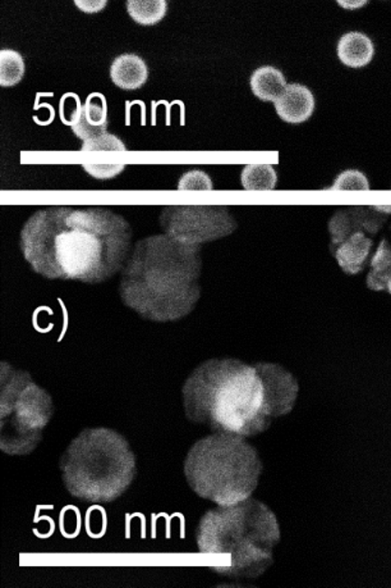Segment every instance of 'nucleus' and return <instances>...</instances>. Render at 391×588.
Listing matches in <instances>:
<instances>
[{
  "instance_id": "20",
  "label": "nucleus",
  "mask_w": 391,
  "mask_h": 588,
  "mask_svg": "<svg viewBox=\"0 0 391 588\" xmlns=\"http://www.w3.org/2000/svg\"><path fill=\"white\" fill-rule=\"evenodd\" d=\"M333 190L368 191L369 182L365 173L357 169H347L335 178Z\"/></svg>"
},
{
  "instance_id": "23",
  "label": "nucleus",
  "mask_w": 391,
  "mask_h": 588,
  "mask_svg": "<svg viewBox=\"0 0 391 588\" xmlns=\"http://www.w3.org/2000/svg\"><path fill=\"white\" fill-rule=\"evenodd\" d=\"M82 104L79 95L67 94L61 101V120L64 125L72 127L80 119Z\"/></svg>"
},
{
  "instance_id": "16",
  "label": "nucleus",
  "mask_w": 391,
  "mask_h": 588,
  "mask_svg": "<svg viewBox=\"0 0 391 588\" xmlns=\"http://www.w3.org/2000/svg\"><path fill=\"white\" fill-rule=\"evenodd\" d=\"M390 277L391 244L387 240H383L371 261V271L367 275L368 289L375 291L386 290Z\"/></svg>"
},
{
  "instance_id": "13",
  "label": "nucleus",
  "mask_w": 391,
  "mask_h": 588,
  "mask_svg": "<svg viewBox=\"0 0 391 588\" xmlns=\"http://www.w3.org/2000/svg\"><path fill=\"white\" fill-rule=\"evenodd\" d=\"M374 53V43L361 33L346 34L338 44V57L348 67L367 66Z\"/></svg>"
},
{
  "instance_id": "24",
  "label": "nucleus",
  "mask_w": 391,
  "mask_h": 588,
  "mask_svg": "<svg viewBox=\"0 0 391 588\" xmlns=\"http://www.w3.org/2000/svg\"><path fill=\"white\" fill-rule=\"evenodd\" d=\"M82 169H85L89 175L98 179H110L117 178L123 169H126V164H82Z\"/></svg>"
},
{
  "instance_id": "21",
  "label": "nucleus",
  "mask_w": 391,
  "mask_h": 588,
  "mask_svg": "<svg viewBox=\"0 0 391 588\" xmlns=\"http://www.w3.org/2000/svg\"><path fill=\"white\" fill-rule=\"evenodd\" d=\"M176 188L179 191H211L214 188L213 179L201 169H191L179 178Z\"/></svg>"
},
{
  "instance_id": "27",
  "label": "nucleus",
  "mask_w": 391,
  "mask_h": 588,
  "mask_svg": "<svg viewBox=\"0 0 391 588\" xmlns=\"http://www.w3.org/2000/svg\"><path fill=\"white\" fill-rule=\"evenodd\" d=\"M386 290L389 291V293L391 294V277H390L389 283H387Z\"/></svg>"
},
{
  "instance_id": "6",
  "label": "nucleus",
  "mask_w": 391,
  "mask_h": 588,
  "mask_svg": "<svg viewBox=\"0 0 391 588\" xmlns=\"http://www.w3.org/2000/svg\"><path fill=\"white\" fill-rule=\"evenodd\" d=\"M183 470L197 496L232 506L250 499L259 486L262 463L246 438L213 432L189 448Z\"/></svg>"
},
{
  "instance_id": "11",
  "label": "nucleus",
  "mask_w": 391,
  "mask_h": 588,
  "mask_svg": "<svg viewBox=\"0 0 391 588\" xmlns=\"http://www.w3.org/2000/svg\"><path fill=\"white\" fill-rule=\"evenodd\" d=\"M371 247V238L366 236L362 231L355 232L352 236L338 246L334 252L335 258L347 275H357L365 268Z\"/></svg>"
},
{
  "instance_id": "17",
  "label": "nucleus",
  "mask_w": 391,
  "mask_h": 588,
  "mask_svg": "<svg viewBox=\"0 0 391 588\" xmlns=\"http://www.w3.org/2000/svg\"><path fill=\"white\" fill-rule=\"evenodd\" d=\"M241 182L250 191L274 190L278 175L272 164H248L242 171Z\"/></svg>"
},
{
  "instance_id": "8",
  "label": "nucleus",
  "mask_w": 391,
  "mask_h": 588,
  "mask_svg": "<svg viewBox=\"0 0 391 588\" xmlns=\"http://www.w3.org/2000/svg\"><path fill=\"white\" fill-rule=\"evenodd\" d=\"M159 221L164 234L192 246L219 240L238 227L225 206H167Z\"/></svg>"
},
{
  "instance_id": "5",
  "label": "nucleus",
  "mask_w": 391,
  "mask_h": 588,
  "mask_svg": "<svg viewBox=\"0 0 391 588\" xmlns=\"http://www.w3.org/2000/svg\"><path fill=\"white\" fill-rule=\"evenodd\" d=\"M59 468L68 492L89 503H113L136 477V457L114 429H86L62 455Z\"/></svg>"
},
{
  "instance_id": "14",
  "label": "nucleus",
  "mask_w": 391,
  "mask_h": 588,
  "mask_svg": "<svg viewBox=\"0 0 391 588\" xmlns=\"http://www.w3.org/2000/svg\"><path fill=\"white\" fill-rule=\"evenodd\" d=\"M285 88V77L275 67H260L251 76V89L261 101H275L284 92Z\"/></svg>"
},
{
  "instance_id": "1",
  "label": "nucleus",
  "mask_w": 391,
  "mask_h": 588,
  "mask_svg": "<svg viewBox=\"0 0 391 588\" xmlns=\"http://www.w3.org/2000/svg\"><path fill=\"white\" fill-rule=\"evenodd\" d=\"M132 236L129 221L108 207L49 206L27 219L20 246L36 274L95 284L122 272Z\"/></svg>"
},
{
  "instance_id": "26",
  "label": "nucleus",
  "mask_w": 391,
  "mask_h": 588,
  "mask_svg": "<svg viewBox=\"0 0 391 588\" xmlns=\"http://www.w3.org/2000/svg\"><path fill=\"white\" fill-rule=\"evenodd\" d=\"M337 2L340 7L346 9H358L362 8L363 5H366V3H367L368 0H337Z\"/></svg>"
},
{
  "instance_id": "18",
  "label": "nucleus",
  "mask_w": 391,
  "mask_h": 588,
  "mask_svg": "<svg viewBox=\"0 0 391 588\" xmlns=\"http://www.w3.org/2000/svg\"><path fill=\"white\" fill-rule=\"evenodd\" d=\"M127 11L136 23L152 26L166 17L167 0H127Z\"/></svg>"
},
{
  "instance_id": "10",
  "label": "nucleus",
  "mask_w": 391,
  "mask_h": 588,
  "mask_svg": "<svg viewBox=\"0 0 391 588\" xmlns=\"http://www.w3.org/2000/svg\"><path fill=\"white\" fill-rule=\"evenodd\" d=\"M108 105L104 95H89L85 105H82L80 119L72 126V131L81 140L86 141L95 136L107 132Z\"/></svg>"
},
{
  "instance_id": "2",
  "label": "nucleus",
  "mask_w": 391,
  "mask_h": 588,
  "mask_svg": "<svg viewBox=\"0 0 391 588\" xmlns=\"http://www.w3.org/2000/svg\"><path fill=\"white\" fill-rule=\"evenodd\" d=\"M186 417L210 431L253 438L293 410L296 379L279 364L210 359L183 385Z\"/></svg>"
},
{
  "instance_id": "7",
  "label": "nucleus",
  "mask_w": 391,
  "mask_h": 588,
  "mask_svg": "<svg viewBox=\"0 0 391 588\" xmlns=\"http://www.w3.org/2000/svg\"><path fill=\"white\" fill-rule=\"evenodd\" d=\"M54 414L52 396L26 371L0 364V450L27 455L35 450Z\"/></svg>"
},
{
  "instance_id": "12",
  "label": "nucleus",
  "mask_w": 391,
  "mask_h": 588,
  "mask_svg": "<svg viewBox=\"0 0 391 588\" xmlns=\"http://www.w3.org/2000/svg\"><path fill=\"white\" fill-rule=\"evenodd\" d=\"M110 79L119 89L138 90L148 82V68L138 55L122 54L111 64Z\"/></svg>"
},
{
  "instance_id": "25",
  "label": "nucleus",
  "mask_w": 391,
  "mask_h": 588,
  "mask_svg": "<svg viewBox=\"0 0 391 588\" xmlns=\"http://www.w3.org/2000/svg\"><path fill=\"white\" fill-rule=\"evenodd\" d=\"M74 5L85 14H98L107 7L108 0H74Z\"/></svg>"
},
{
  "instance_id": "9",
  "label": "nucleus",
  "mask_w": 391,
  "mask_h": 588,
  "mask_svg": "<svg viewBox=\"0 0 391 588\" xmlns=\"http://www.w3.org/2000/svg\"><path fill=\"white\" fill-rule=\"evenodd\" d=\"M275 111L282 120L288 123H302L312 116L315 111V98L311 90L300 83L287 85L284 92L274 101Z\"/></svg>"
},
{
  "instance_id": "4",
  "label": "nucleus",
  "mask_w": 391,
  "mask_h": 588,
  "mask_svg": "<svg viewBox=\"0 0 391 588\" xmlns=\"http://www.w3.org/2000/svg\"><path fill=\"white\" fill-rule=\"evenodd\" d=\"M196 541L211 571L235 580H253L272 564L281 528L272 509L250 497L205 514Z\"/></svg>"
},
{
  "instance_id": "19",
  "label": "nucleus",
  "mask_w": 391,
  "mask_h": 588,
  "mask_svg": "<svg viewBox=\"0 0 391 588\" xmlns=\"http://www.w3.org/2000/svg\"><path fill=\"white\" fill-rule=\"evenodd\" d=\"M24 57L18 52L5 51L0 52V85L2 88H11L17 85L24 79Z\"/></svg>"
},
{
  "instance_id": "15",
  "label": "nucleus",
  "mask_w": 391,
  "mask_h": 588,
  "mask_svg": "<svg viewBox=\"0 0 391 588\" xmlns=\"http://www.w3.org/2000/svg\"><path fill=\"white\" fill-rule=\"evenodd\" d=\"M355 209H339L329 222V231H330L331 240H333V246H339L348 237L352 236L355 232L361 231L362 208Z\"/></svg>"
},
{
  "instance_id": "22",
  "label": "nucleus",
  "mask_w": 391,
  "mask_h": 588,
  "mask_svg": "<svg viewBox=\"0 0 391 588\" xmlns=\"http://www.w3.org/2000/svg\"><path fill=\"white\" fill-rule=\"evenodd\" d=\"M82 151H127L126 145L116 135L104 134L95 136V138L89 139L83 141Z\"/></svg>"
},
{
  "instance_id": "3",
  "label": "nucleus",
  "mask_w": 391,
  "mask_h": 588,
  "mask_svg": "<svg viewBox=\"0 0 391 588\" xmlns=\"http://www.w3.org/2000/svg\"><path fill=\"white\" fill-rule=\"evenodd\" d=\"M201 246L167 234L141 238L120 272V299L144 320H182L201 298Z\"/></svg>"
}]
</instances>
